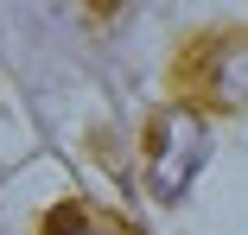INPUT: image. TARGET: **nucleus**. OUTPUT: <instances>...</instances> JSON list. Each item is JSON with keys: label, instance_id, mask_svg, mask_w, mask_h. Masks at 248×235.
<instances>
[{"label": "nucleus", "instance_id": "nucleus-2", "mask_svg": "<svg viewBox=\"0 0 248 235\" xmlns=\"http://www.w3.org/2000/svg\"><path fill=\"white\" fill-rule=\"evenodd\" d=\"M178 83L191 102H210V108H248V26L229 32H204L178 58Z\"/></svg>", "mask_w": 248, "mask_h": 235}, {"label": "nucleus", "instance_id": "nucleus-1", "mask_svg": "<svg viewBox=\"0 0 248 235\" xmlns=\"http://www.w3.org/2000/svg\"><path fill=\"white\" fill-rule=\"evenodd\" d=\"M204 159H210V127H204L197 108L172 102V108H159L153 121H146V133H140V165H146V184H153L159 204H178V197L191 191V178L204 172Z\"/></svg>", "mask_w": 248, "mask_h": 235}, {"label": "nucleus", "instance_id": "nucleus-3", "mask_svg": "<svg viewBox=\"0 0 248 235\" xmlns=\"http://www.w3.org/2000/svg\"><path fill=\"white\" fill-rule=\"evenodd\" d=\"M45 235H134V229H121L115 216L89 210V204H58L45 216Z\"/></svg>", "mask_w": 248, "mask_h": 235}]
</instances>
